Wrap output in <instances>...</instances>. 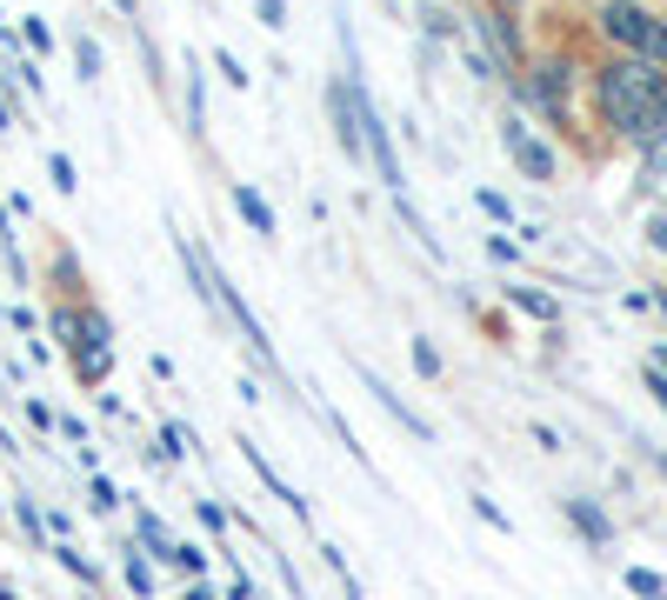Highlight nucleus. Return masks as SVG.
Returning a JSON list of instances; mask_svg holds the SVG:
<instances>
[{
  "mask_svg": "<svg viewBox=\"0 0 667 600\" xmlns=\"http://www.w3.org/2000/svg\"><path fill=\"white\" fill-rule=\"evenodd\" d=\"M595 100H601V120L615 127V134H628V140H661L667 134V67L655 60H615V67H601V80H595Z\"/></svg>",
  "mask_w": 667,
  "mask_h": 600,
  "instance_id": "f257e3e1",
  "label": "nucleus"
},
{
  "mask_svg": "<svg viewBox=\"0 0 667 600\" xmlns=\"http://www.w3.org/2000/svg\"><path fill=\"white\" fill-rule=\"evenodd\" d=\"M187 73H194V80H187V120H194V134H200V127H207V87H200V60H194Z\"/></svg>",
  "mask_w": 667,
  "mask_h": 600,
  "instance_id": "6e6552de",
  "label": "nucleus"
},
{
  "mask_svg": "<svg viewBox=\"0 0 667 600\" xmlns=\"http://www.w3.org/2000/svg\"><path fill=\"white\" fill-rule=\"evenodd\" d=\"M481 207H488V214H494V220H514V207H508V200H501V194H488V187H481Z\"/></svg>",
  "mask_w": 667,
  "mask_h": 600,
  "instance_id": "a211bd4d",
  "label": "nucleus"
},
{
  "mask_svg": "<svg viewBox=\"0 0 667 600\" xmlns=\"http://www.w3.org/2000/svg\"><path fill=\"white\" fill-rule=\"evenodd\" d=\"M73 60H80V80L100 73V47H94V40H73Z\"/></svg>",
  "mask_w": 667,
  "mask_h": 600,
  "instance_id": "dca6fc26",
  "label": "nucleus"
},
{
  "mask_svg": "<svg viewBox=\"0 0 667 600\" xmlns=\"http://www.w3.org/2000/svg\"><path fill=\"white\" fill-rule=\"evenodd\" d=\"M187 600H220V594H214L207 581H194V588H187Z\"/></svg>",
  "mask_w": 667,
  "mask_h": 600,
  "instance_id": "412c9836",
  "label": "nucleus"
},
{
  "mask_svg": "<svg viewBox=\"0 0 667 600\" xmlns=\"http://www.w3.org/2000/svg\"><path fill=\"white\" fill-rule=\"evenodd\" d=\"M47 174H53V187H60V194H73V187H80V180H73V160H67V154H47Z\"/></svg>",
  "mask_w": 667,
  "mask_h": 600,
  "instance_id": "f8f14e48",
  "label": "nucleus"
},
{
  "mask_svg": "<svg viewBox=\"0 0 667 600\" xmlns=\"http://www.w3.org/2000/svg\"><path fill=\"white\" fill-rule=\"evenodd\" d=\"M27 421H33V427L47 434V427H53V407H47V401H27Z\"/></svg>",
  "mask_w": 667,
  "mask_h": 600,
  "instance_id": "6ab92c4d",
  "label": "nucleus"
},
{
  "mask_svg": "<svg viewBox=\"0 0 667 600\" xmlns=\"http://www.w3.org/2000/svg\"><path fill=\"white\" fill-rule=\"evenodd\" d=\"M167 561H174L180 574H207V554H200V548H167Z\"/></svg>",
  "mask_w": 667,
  "mask_h": 600,
  "instance_id": "ddd939ff",
  "label": "nucleus"
},
{
  "mask_svg": "<svg viewBox=\"0 0 667 600\" xmlns=\"http://www.w3.org/2000/svg\"><path fill=\"white\" fill-rule=\"evenodd\" d=\"M501 140H508V154H514V167H521L528 180H555V154H548V147H541L521 120H508V127H501Z\"/></svg>",
  "mask_w": 667,
  "mask_h": 600,
  "instance_id": "7ed1b4c3",
  "label": "nucleus"
},
{
  "mask_svg": "<svg viewBox=\"0 0 667 600\" xmlns=\"http://www.w3.org/2000/svg\"><path fill=\"white\" fill-rule=\"evenodd\" d=\"M214 67L227 73V87H254V73H247V67H241V60H234L227 47H214Z\"/></svg>",
  "mask_w": 667,
  "mask_h": 600,
  "instance_id": "9b49d317",
  "label": "nucleus"
},
{
  "mask_svg": "<svg viewBox=\"0 0 667 600\" xmlns=\"http://www.w3.org/2000/svg\"><path fill=\"white\" fill-rule=\"evenodd\" d=\"M534 100H541L555 120H568V67H541V73H534Z\"/></svg>",
  "mask_w": 667,
  "mask_h": 600,
  "instance_id": "39448f33",
  "label": "nucleus"
},
{
  "mask_svg": "<svg viewBox=\"0 0 667 600\" xmlns=\"http://www.w3.org/2000/svg\"><path fill=\"white\" fill-rule=\"evenodd\" d=\"M234 214H241V220H247V227H254L261 240H281V220H274V207H267V200H261V194H254L247 180L234 187Z\"/></svg>",
  "mask_w": 667,
  "mask_h": 600,
  "instance_id": "20e7f679",
  "label": "nucleus"
},
{
  "mask_svg": "<svg viewBox=\"0 0 667 600\" xmlns=\"http://www.w3.org/2000/svg\"><path fill=\"white\" fill-rule=\"evenodd\" d=\"M414 367H421V374H428V381H434V374H441V354H434V347H428V341H414Z\"/></svg>",
  "mask_w": 667,
  "mask_h": 600,
  "instance_id": "f3484780",
  "label": "nucleus"
},
{
  "mask_svg": "<svg viewBox=\"0 0 667 600\" xmlns=\"http://www.w3.org/2000/svg\"><path fill=\"white\" fill-rule=\"evenodd\" d=\"M648 394H655V401L667 407V367H655V374H648Z\"/></svg>",
  "mask_w": 667,
  "mask_h": 600,
  "instance_id": "aec40b11",
  "label": "nucleus"
},
{
  "mask_svg": "<svg viewBox=\"0 0 667 600\" xmlns=\"http://www.w3.org/2000/svg\"><path fill=\"white\" fill-rule=\"evenodd\" d=\"M568 521H581V534H588V541H608V521H601L588 501H568Z\"/></svg>",
  "mask_w": 667,
  "mask_h": 600,
  "instance_id": "1a4fd4ad",
  "label": "nucleus"
},
{
  "mask_svg": "<svg viewBox=\"0 0 667 600\" xmlns=\"http://www.w3.org/2000/svg\"><path fill=\"white\" fill-rule=\"evenodd\" d=\"M661 367H667V347H661Z\"/></svg>",
  "mask_w": 667,
  "mask_h": 600,
  "instance_id": "5701e85b",
  "label": "nucleus"
},
{
  "mask_svg": "<svg viewBox=\"0 0 667 600\" xmlns=\"http://www.w3.org/2000/svg\"><path fill=\"white\" fill-rule=\"evenodd\" d=\"M20 40H27V47H33L40 60L53 53V33H47V20H40V13H27V27H20Z\"/></svg>",
  "mask_w": 667,
  "mask_h": 600,
  "instance_id": "9d476101",
  "label": "nucleus"
},
{
  "mask_svg": "<svg viewBox=\"0 0 667 600\" xmlns=\"http://www.w3.org/2000/svg\"><path fill=\"white\" fill-rule=\"evenodd\" d=\"M114 7H120V13H134V7H140V0H114Z\"/></svg>",
  "mask_w": 667,
  "mask_h": 600,
  "instance_id": "4be33fe9",
  "label": "nucleus"
},
{
  "mask_svg": "<svg viewBox=\"0 0 667 600\" xmlns=\"http://www.w3.org/2000/svg\"><path fill=\"white\" fill-rule=\"evenodd\" d=\"M508 301H514L521 314H534V321H555V314H561V307H555L548 294H534V287H508Z\"/></svg>",
  "mask_w": 667,
  "mask_h": 600,
  "instance_id": "0eeeda50",
  "label": "nucleus"
},
{
  "mask_svg": "<svg viewBox=\"0 0 667 600\" xmlns=\"http://www.w3.org/2000/svg\"><path fill=\"white\" fill-rule=\"evenodd\" d=\"M601 33H608L615 47H628L635 60L667 67V20H655L648 7H635V0H608V7H601Z\"/></svg>",
  "mask_w": 667,
  "mask_h": 600,
  "instance_id": "f03ea898",
  "label": "nucleus"
},
{
  "mask_svg": "<svg viewBox=\"0 0 667 600\" xmlns=\"http://www.w3.org/2000/svg\"><path fill=\"white\" fill-rule=\"evenodd\" d=\"M661 600H667V594H661Z\"/></svg>",
  "mask_w": 667,
  "mask_h": 600,
  "instance_id": "b1692460",
  "label": "nucleus"
},
{
  "mask_svg": "<svg viewBox=\"0 0 667 600\" xmlns=\"http://www.w3.org/2000/svg\"><path fill=\"white\" fill-rule=\"evenodd\" d=\"M247 468H254V474L267 481V494H274V501H287V514H301V521H307V501H301V494H294V488H287V481H281L274 468H267V454H254V447H247Z\"/></svg>",
  "mask_w": 667,
  "mask_h": 600,
  "instance_id": "423d86ee",
  "label": "nucleus"
},
{
  "mask_svg": "<svg viewBox=\"0 0 667 600\" xmlns=\"http://www.w3.org/2000/svg\"><path fill=\"white\" fill-rule=\"evenodd\" d=\"M628 588H635L641 600H661V594H667V588H661V574H648V568H635V574H628Z\"/></svg>",
  "mask_w": 667,
  "mask_h": 600,
  "instance_id": "2eb2a0df",
  "label": "nucleus"
},
{
  "mask_svg": "<svg viewBox=\"0 0 667 600\" xmlns=\"http://www.w3.org/2000/svg\"><path fill=\"white\" fill-rule=\"evenodd\" d=\"M254 13H261V27H267V33H281V27H287V0H254Z\"/></svg>",
  "mask_w": 667,
  "mask_h": 600,
  "instance_id": "4468645a",
  "label": "nucleus"
}]
</instances>
